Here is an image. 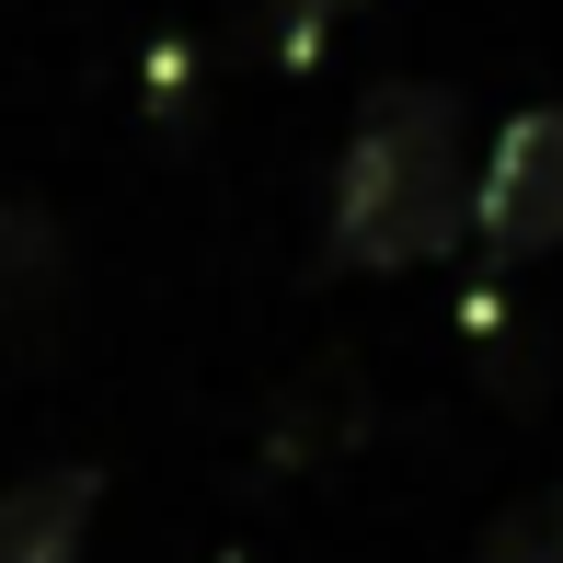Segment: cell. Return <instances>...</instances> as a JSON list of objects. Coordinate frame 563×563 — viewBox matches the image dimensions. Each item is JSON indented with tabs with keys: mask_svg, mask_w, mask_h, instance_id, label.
Masks as SVG:
<instances>
[{
	"mask_svg": "<svg viewBox=\"0 0 563 563\" xmlns=\"http://www.w3.org/2000/svg\"><path fill=\"white\" fill-rule=\"evenodd\" d=\"M472 242V115L449 81H379L322 196L334 276H415Z\"/></svg>",
	"mask_w": 563,
	"mask_h": 563,
	"instance_id": "1",
	"label": "cell"
},
{
	"mask_svg": "<svg viewBox=\"0 0 563 563\" xmlns=\"http://www.w3.org/2000/svg\"><path fill=\"white\" fill-rule=\"evenodd\" d=\"M472 242L495 265L563 253V104H518L472 162Z\"/></svg>",
	"mask_w": 563,
	"mask_h": 563,
	"instance_id": "2",
	"label": "cell"
},
{
	"mask_svg": "<svg viewBox=\"0 0 563 563\" xmlns=\"http://www.w3.org/2000/svg\"><path fill=\"white\" fill-rule=\"evenodd\" d=\"M92 506H104V472H81V460L12 483V495H0V563H81Z\"/></svg>",
	"mask_w": 563,
	"mask_h": 563,
	"instance_id": "3",
	"label": "cell"
},
{
	"mask_svg": "<svg viewBox=\"0 0 563 563\" xmlns=\"http://www.w3.org/2000/svg\"><path fill=\"white\" fill-rule=\"evenodd\" d=\"M345 12H356V0H265V58L276 69H311L322 46H334Z\"/></svg>",
	"mask_w": 563,
	"mask_h": 563,
	"instance_id": "4",
	"label": "cell"
},
{
	"mask_svg": "<svg viewBox=\"0 0 563 563\" xmlns=\"http://www.w3.org/2000/svg\"><path fill=\"white\" fill-rule=\"evenodd\" d=\"M472 563H563V495H552V506H529V518H506Z\"/></svg>",
	"mask_w": 563,
	"mask_h": 563,
	"instance_id": "5",
	"label": "cell"
}]
</instances>
